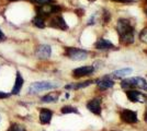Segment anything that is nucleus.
<instances>
[{
  "instance_id": "1",
  "label": "nucleus",
  "mask_w": 147,
  "mask_h": 131,
  "mask_svg": "<svg viewBox=\"0 0 147 131\" xmlns=\"http://www.w3.org/2000/svg\"><path fill=\"white\" fill-rule=\"evenodd\" d=\"M117 31L120 35V39L123 44L129 45L134 42V27L129 20H119L117 25Z\"/></svg>"
},
{
  "instance_id": "2",
  "label": "nucleus",
  "mask_w": 147,
  "mask_h": 131,
  "mask_svg": "<svg viewBox=\"0 0 147 131\" xmlns=\"http://www.w3.org/2000/svg\"><path fill=\"white\" fill-rule=\"evenodd\" d=\"M121 86L124 90H129V88H141L147 91V82L145 79L136 76V78H129L125 79L121 82Z\"/></svg>"
},
{
  "instance_id": "3",
  "label": "nucleus",
  "mask_w": 147,
  "mask_h": 131,
  "mask_svg": "<svg viewBox=\"0 0 147 131\" xmlns=\"http://www.w3.org/2000/svg\"><path fill=\"white\" fill-rule=\"evenodd\" d=\"M58 86V84L53 83V82L49 81H41V82H34L32 83L29 87V91L31 94H36L40 93L42 91H47V90H53Z\"/></svg>"
},
{
  "instance_id": "4",
  "label": "nucleus",
  "mask_w": 147,
  "mask_h": 131,
  "mask_svg": "<svg viewBox=\"0 0 147 131\" xmlns=\"http://www.w3.org/2000/svg\"><path fill=\"white\" fill-rule=\"evenodd\" d=\"M65 56H67L71 60L80 61V60H85L88 57V53L84 49L79 48H75V47H67L65 49Z\"/></svg>"
},
{
  "instance_id": "5",
  "label": "nucleus",
  "mask_w": 147,
  "mask_h": 131,
  "mask_svg": "<svg viewBox=\"0 0 147 131\" xmlns=\"http://www.w3.org/2000/svg\"><path fill=\"white\" fill-rule=\"evenodd\" d=\"M61 10V8L58 6V5H53V3L36 7L37 15H41V17H43V18L49 17L51 14H54V13H58Z\"/></svg>"
},
{
  "instance_id": "6",
  "label": "nucleus",
  "mask_w": 147,
  "mask_h": 131,
  "mask_svg": "<svg viewBox=\"0 0 147 131\" xmlns=\"http://www.w3.org/2000/svg\"><path fill=\"white\" fill-rule=\"evenodd\" d=\"M120 117L122 119V121L126 124H136L138 121L136 112H133L131 109H123L120 114Z\"/></svg>"
},
{
  "instance_id": "7",
  "label": "nucleus",
  "mask_w": 147,
  "mask_h": 131,
  "mask_svg": "<svg viewBox=\"0 0 147 131\" xmlns=\"http://www.w3.org/2000/svg\"><path fill=\"white\" fill-rule=\"evenodd\" d=\"M49 25L51 27H54V29H57V30H61V31H65V30L68 29L67 24H66L65 20H64V18L61 15H55V17H53L51 19V21H49Z\"/></svg>"
},
{
  "instance_id": "8",
  "label": "nucleus",
  "mask_w": 147,
  "mask_h": 131,
  "mask_svg": "<svg viewBox=\"0 0 147 131\" xmlns=\"http://www.w3.org/2000/svg\"><path fill=\"white\" fill-rule=\"evenodd\" d=\"M126 96L129 97V100L133 103H144L146 100V96L144 94H142L138 91L135 90H127L126 92Z\"/></svg>"
},
{
  "instance_id": "9",
  "label": "nucleus",
  "mask_w": 147,
  "mask_h": 131,
  "mask_svg": "<svg viewBox=\"0 0 147 131\" xmlns=\"http://www.w3.org/2000/svg\"><path fill=\"white\" fill-rule=\"evenodd\" d=\"M52 54L51 46L49 45H38L35 49V55L40 59H47Z\"/></svg>"
},
{
  "instance_id": "10",
  "label": "nucleus",
  "mask_w": 147,
  "mask_h": 131,
  "mask_svg": "<svg viewBox=\"0 0 147 131\" xmlns=\"http://www.w3.org/2000/svg\"><path fill=\"white\" fill-rule=\"evenodd\" d=\"M94 68L92 66H85V67H80V68L75 69L73 71V75L75 78H81V76H87L93 73Z\"/></svg>"
},
{
  "instance_id": "11",
  "label": "nucleus",
  "mask_w": 147,
  "mask_h": 131,
  "mask_svg": "<svg viewBox=\"0 0 147 131\" xmlns=\"http://www.w3.org/2000/svg\"><path fill=\"white\" fill-rule=\"evenodd\" d=\"M87 108L94 115L101 114V100L100 98H93L87 103Z\"/></svg>"
},
{
  "instance_id": "12",
  "label": "nucleus",
  "mask_w": 147,
  "mask_h": 131,
  "mask_svg": "<svg viewBox=\"0 0 147 131\" xmlns=\"http://www.w3.org/2000/svg\"><path fill=\"white\" fill-rule=\"evenodd\" d=\"M52 116H53L52 110H49L47 108H42L41 112H40V121H41V124H43V125L49 124L51 120H52Z\"/></svg>"
},
{
  "instance_id": "13",
  "label": "nucleus",
  "mask_w": 147,
  "mask_h": 131,
  "mask_svg": "<svg viewBox=\"0 0 147 131\" xmlns=\"http://www.w3.org/2000/svg\"><path fill=\"white\" fill-rule=\"evenodd\" d=\"M96 48L100 50H107V49H112L114 48V45L111 43L110 41H107L104 38H100L97 41V43L94 44Z\"/></svg>"
},
{
  "instance_id": "14",
  "label": "nucleus",
  "mask_w": 147,
  "mask_h": 131,
  "mask_svg": "<svg viewBox=\"0 0 147 131\" xmlns=\"http://www.w3.org/2000/svg\"><path fill=\"white\" fill-rule=\"evenodd\" d=\"M114 85V82L111 79L110 76H103L99 80L98 83V87L100 90H108Z\"/></svg>"
},
{
  "instance_id": "15",
  "label": "nucleus",
  "mask_w": 147,
  "mask_h": 131,
  "mask_svg": "<svg viewBox=\"0 0 147 131\" xmlns=\"http://www.w3.org/2000/svg\"><path fill=\"white\" fill-rule=\"evenodd\" d=\"M23 78L20 72H17V78H16V82H14V85L12 88V94H19L21 88L23 86Z\"/></svg>"
},
{
  "instance_id": "16",
  "label": "nucleus",
  "mask_w": 147,
  "mask_h": 131,
  "mask_svg": "<svg viewBox=\"0 0 147 131\" xmlns=\"http://www.w3.org/2000/svg\"><path fill=\"white\" fill-rule=\"evenodd\" d=\"M59 97V93L57 92H52V93H49L47 95H45L42 97V102L43 103H53V102H56Z\"/></svg>"
},
{
  "instance_id": "17",
  "label": "nucleus",
  "mask_w": 147,
  "mask_h": 131,
  "mask_svg": "<svg viewBox=\"0 0 147 131\" xmlns=\"http://www.w3.org/2000/svg\"><path fill=\"white\" fill-rule=\"evenodd\" d=\"M132 73V69L131 68H125V69H121V70H117V71H114L112 75L114 78H123V76H126Z\"/></svg>"
},
{
  "instance_id": "18",
  "label": "nucleus",
  "mask_w": 147,
  "mask_h": 131,
  "mask_svg": "<svg viewBox=\"0 0 147 131\" xmlns=\"http://www.w3.org/2000/svg\"><path fill=\"white\" fill-rule=\"evenodd\" d=\"M92 83V81H86V82H81V83H77V84H68L66 85V88H70V90H78V88H84V87L90 85Z\"/></svg>"
},
{
  "instance_id": "19",
  "label": "nucleus",
  "mask_w": 147,
  "mask_h": 131,
  "mask_svg": "<svg viewBox=\"0 0 147 131\" xmlns=\"http://www.w3.org/2000/svg\"><path fill=\"white\" fill-rule=\"evenodd\" d=\"M32 22H33V24L35 25L36 27H40V29L45 27V18L41 17V15H36Z\"/></svg>"
},
{
  "instance_id": "20",
  "label": "nucleus",
  "mask_w": 147,
  "mask_h": 131,
  "mask_svg": "<svg viewBox=\"0 0 147 131\" xmlns=\"http://www.w3.org/2000/svg\"><path fill=\"white\" fill-rule=\"evenodd\" d=\"M61 114H78L77 108H75L73 106H64L61 109Z\"/></svg>"
},
{
  "instance_id": "21",
  "label": "nucleus",
  "mask_w": 147,
  "mask_h": 131,
  "mask_svg": "<svg viewBox=\"0 0 147 131\" xmlns=\"http://www.w3.org/2000/svg\"><path fill=\"white\" fill-rule=\"evenodd\" d=\"M7 131H26L24 127L22 125H19V124H12V125L9 127V129Z\"/></svg>"
},
{
  "instance_id": "22",
  "label": "nucleus",
  "mask_w": 147,
  "mask_h": 131,
  "mask_svg": "<svg viewBox=\"0 0 147 131\" xmlns=\"http://www.w3.org/2000/svg\"><path fill=\"white\" fill-rule=\"evenodd\" d=\"M32 2L37 3L38 6H43V5H49V3H53L54 0H31Z\"/></svg>"
},
{
  "instance_id": "23",
  "label": "nucleus",
  "mask_w": 147,
  "mask_h": 131,
  "mask_svg": "<svg viewBox=\"0 0 147 131\" xmlns=\"http://www.w3.org/2000/svg\"><path fill=\"white\" fill-rule=\"evenodd\" d=\"M140 39H141L143 43L147 44V27L144 29V30L140 33Z\"/></svg>"
},
{
  "instance_id": "24",
  "label": "nucleus",
  "mask_w": 147,
  "mask_h": 131,
  "mask_svg": "<svg viewBox=\"0 0 147 131\" xmlns=\"http://www.w3.org/2000/svg\"><path fill=\"white\" fill-rule=\"evenodd\" d=\"M112 1H115V2H122V3H131V2L136 1V0H112Z\"/></svg>"
},
{
  "instance_id": "25",
  "label": "nucleus",
  "mask_w": 147,
  "mask_h": 131,
  "mask_svg": "<svg viewBox=\"0 0 147 131\" xmlns=\"http://www.w3.org/2000/svg\"><path fill=\"white\" fill-rule=\"evenodd\" d=\"M9 96H10V94L5 93V92H0V98H7Z\"/></svg>"
},
{
  "instance_id": "26",
  "label": "nucleus",
  "mask_w": 147,
  "mask_h": 131,
  "mask_svg": "<svg viewBox=\"0 0 147 131\" xmlns=\"http://www.w3.org/2000/svg\"><path fill=\"white\" fill-rule=\"evenodd\" d=\"M6 39V36H5V34L2 33V31L0 30V42H3Z\"/></svg>"
},
{
  "instance_id": "27",
  "label": "nucleus",
  "mask_w": 147,
  "mask_h": 131,
  "mask_svg": "<svg viewBox=\"0 0 147 131\" xmlns=\"http://www.w3.org/2000/svg\"><path fill=\"white\" fill-rule=\"evenodd\" d=\"M145 121L147 122V112H146V114H145Z\"/></svg>"
},
{
  "instance_id": "28",
  "label": "nucleus",
  "mask_w": 147,
  "mask_h": 131,
  "mask_svg": "<svg viewBox=\"0 0 147 131\" xmlns=\"http://www.w3.org/2000/svg\"><path fill=\"white\" fill-rule=\"evenodd\" d=\"M9 1H20V0H9Z\"/></svg>"
},
{
  "instance_id": "29",
  "label": "nucleus",
  "mask_w": 147,
  "mask_h": 131,
  "mask_svg": "<svg viewBox=\"0 0 147 131\" xmlns=\"http://www.w3.org/2000/svg\"><path fill=\"white\" fill-rule=\"evenodd\" d=\"M145 13H146V15H147V8L145 9Z\"/></svg>"
}]
</instances>
